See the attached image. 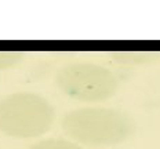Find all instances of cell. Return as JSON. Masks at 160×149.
I'll return each mask as SVG.
<instances>
[{"label":"cell","instance_id":"1","mask_svg":"<svg viewBox=\"0 0 160 149\" xmlns=\"http://www.w3.org/2000/svg\"><path fill=\"white\" fill-rule=\"evenodd\" d=\"M62 126L76 140L91 145L115 144L131 131L128 117L116 109L82 108L69 112Z\"/></svg>","mask_w":160,"mask_h":149},{"label":"cell","instance_id":"2","mask_svg":"<svg viewBox=\"0 0 160 149\" xmlns=\"http://www.w3.org/2000/svg\"><path fill=\"white\" fill-rule=\"evenodd\" d=\"M54 119L47 99L32 92H17L0 102V130L14 137H36Z\"/></svg>","mask_w":160,"mask_h":149},{"label":"cell","instance_id":"3","mask_svg":"<svg viewBox=\"0 0 160 149\" xmlns=\"http://www.w3.org/2000/svg\"><path fill=\"white\" fill-rule=\"evenodd\" d=\"M58 83L69 95L87 101L109 97L116 87L113 76L105 69L95 66H76L66 69L59 73Z\"/></svg>","mask_w":160,"mask_h":149},{"label":"cell","instance_id":"4","mask_svg":"<svg viewBox=\"0 0 160 149\" xmlns=\"http://www.w3.org/2000/svg\"><path fill=\"white\" fill-rule=\"evenodd\" d=\"M28 149H82L79 145L62 138H48V140L39 141Z\"/></svg>","mask_w":160,"mask_h":149}]
</instances>
